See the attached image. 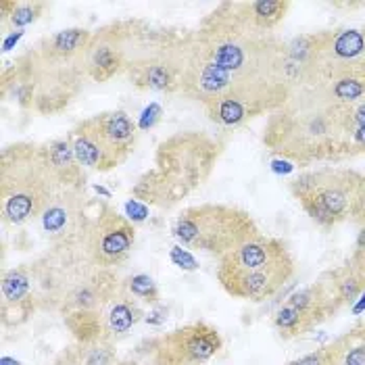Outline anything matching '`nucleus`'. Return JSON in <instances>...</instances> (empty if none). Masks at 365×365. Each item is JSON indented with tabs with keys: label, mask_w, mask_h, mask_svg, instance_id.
<instances>
[{
	"label": "nucleus",
	"mask_w": 365,
	"mask_h": 365,
	"mask_svg": "<svg viewBox=\"0 0 365 365\" xmlns=\"http://www.w3.org/2000/svg\"><path fill=\"white\" fill-rule=\"evenodd\" d=\"M138 311L136 307L132 305V303H128V301H119V303H115L109 313H107V328H109V332H115V334H125L134 324H136V319H138V315H136Z\"/></svg>",
	"instance_id": "obj_19"
},
{
	"label": "nucleus",
	"mask_w": 365,
	"mask_h": 365,
	"mask_svg": "<svg viewBox=\"0 0 365 365\" xmlns=\"http://www.w3.org/2000/svg\"><path fill=\"white\" fill-rule=\"evenodd\" d=\"M171 261L175 265H180L182 269H188V272H195L198 267L197 259L188 253L186 249H180V247H171Z\"/></svg>",
	"instance_id": "obj_21"
},
{
	"label": "nucleus",
	"mask_w": 365,
	"mask_h": 365,
	"mask_svg": "<svg viewBox=\"0 0 365 365\" xmlns=\"http://www.w3.org/2000/svg\"><path fill=\"white\" fill-rule=\"evenodd\" d=\"M222 146L207 134L184 132L161 142L155 168L134 186V197L148 205L169 209L211 175Z\"/></svg>",
	"instance_id": "obj_2"
},
{
	"label": "nucleus",
	"mask_w": 365,
	"mask_h": 365,
	"mask_svg": "<svg viewBox=\"0 0 365 365\" xmlns=\"http://www.w3.org/2000/svg\"><path fill=\"white\" fill-rule=\"evenodd\" d=\"M222 349V338L209 324L173 330L153 344L155 365H200Z\"/></svg>",
	"instance_id": "obj_8"
},
{
	"label": "nucleus",
	"mask_w": 365,
	"mask_h": 365,
	"mask_svg": "<svg viewBox=\"0 0 365 365\" xmlns=\"http://www.w3.org/2000/svg\"><path fill=\"white\" fill-rule=\"evenodd\" d=\"M69 142L73 148V155L82 169H92V171H111L121 161L115 157L109 144L103 140L98 130L94 128L92 119L88 117L80 121L71 132H69Z\"/></svg>",
	"instance_id": "obj_12"
},
{
	"label": "nucleus",
	"mask_w": 365,
	"mask_h": 365,
	"mask_svg": "<svg viewBox=\"0 0 365 365\" xmlns=\"http://www.w3.org/2000/svg\"><path fill=\"white\" fill-rule=\"evenodd\" d=\"M247 17L253 21V26L259 29L267 31V29L276 28L284 19L286 11L290 9L288 2L280 0H257V2H242Z\"/></svg>",
	"instance_id": "obj_15"
},
{
	"label": "nucleus",
	"mask_w": 365,
	"mask_h": 365,
	"mask_svg": "<svg viewBox=\"0 0 365 365\" xmlns=\"http://www.w3.org/2000/svg\"><path fill=\"white\" fill-rule=\"evenodd\" d=\"M286 249L278 240L272 238H261L255 236L251 240H247L245 245H240L238 249H234L232 253L222 257L220 269H217V278H232V276H242V274H251L257 269H263L276 261H280L282 257H286Z\"/></svg>",
	"instance_id": "obj_10"
},
{
	"label": "nucleus",
	"mask_w": 365,
	"mask_h": 365,
	"mask_svg": "<svg viewBox=\"0 0 365 365\" xmlns=\"http://www.w3.org/2000/svg\"><path fill=\"white\" fill-rule=\"evenodd\" d=\"M276 326L280 328V332L284 336H301V334L309 332L315 324L311 322L303 311L286 303L278 311V315H276Z\"/></svg>",
	"instance_id": "obj_18"
},
{
	"label": "nucleus",
	"mask_w": 365,
	"mask_h": 365,
	"mask_svg": "<svg viewBox=\"0 0 365 365\" xmlns=\"http://www.w3.org/2000/svg\"><path fill=\"white\" fill-rule=\"evenodd\" d=\"M134 224L128 217L119 215L109 205H101V209L90 220L84 247L96 265L111 267L128 257L134 247Z\"/></svg>",
	"instance_id": "obj_7"
},
{
	"label": "nucleus",
	"mask_w": 365,
	"mask_h": 365,
	"mask_svg": "<svg viewBox=\"0 0 365 365\" xmlns=\"http://www.w3.org/2000/svg\"><path fill=\"white\" fill-rule=\"evenodd\" d=\"M44 155H46V161L61 186L84 184V169L73 155L69 138H61V140L44 144Z\"/></svg>",
	"instance_id": "obj_14"
},
{
	"label": "nucleus",
	"mask_w": 365,
	"mask_h": 365,
	"mask_svg": "<svg viewBox=\"0 0 365 365\" xmlns=\"http://www.w3.org/2000/svg\"><path fill=\"white\" fill-rule=\"evenodd\" d=\"M92 207L94 202L88 200L84 184L58 186L44 211L40 213L38 222L48 238L58 240L63 245L78 242L88 232L92 220Z\"/></svg>",
	"instance_id": "obj_6"
},
{
	"label": "nucleus",
	"mask_w": 365,
	"mask_h": 365,
	"mask_svg": "<svg viewBox=\"0 0 365 365\" xmlns=\"http://www.w3.org/2000/svg\"><path fill=\"white\" fill-rule=\"evenodd\" d=\"M103 140L109 144L115 157L123 163L136 148L140 125L125 111H107L90 117Z\"/></svg>",
	"instance_id": "obj_13"
},
{
	"label": "nucleus",
	"mask_w": 365,
	"mask_h": 365,
	"mask_svg": "<svg viewBox=\"0 0 365 365\" xmlns=\"http://www.w3.org/2000/svg\"><path fill=\"white\" fill-rule=\"evenodd\" d=\"M353 150H365V123L357 125L351 130L349 138H346V146H344V155L353 153Z\"/></svg>",
	"instance_id": "obj_22"
},
{
	"label": "nucleus",
	"mask_w": 365,
	"mask_h": 365,
	"mask_svg": "<svg viewBox=\"0 0 365 365\" xmlns=\"http://www.w3.org/2000/svg\"><path fill=\"white\" fill-rule=\"evenodd\" d=\"M159 117H161V107H159V105H150V107L144 111V115H142L140 128L142 130L153 128V125H155V121H159Z\"/></svg>",
	"instance_id": "obj_23"
},
{
	"label": "nucleus",
	"mask_w": 365,
	"mask_h": 365,
	"mask_svg": "<svg viewBox=\"0 0 365 365\" xmlns=\"http://www.w3.org/2000/svg\"><path fill=\"white\" fill-rule=\"evenodd\" d=\"M359 184L353 173H311L297 180L294 192L315 222L332 225L355 213Z\"/></svg>",
	"instance_id": "obj_5"
},
{
	"label": "nucleus",
	"mask_w": 365,
	"mask_h": 365,
	"mask_svg": "<svg viewBox=\"0 0 365 365\" xmlns=\"http://www.w3.org/2000/svg\"><path fill=\"white\" fill-rule=\"evenodd\" d=\"M92 31L69 28L56 31L29 48L2 73V92L13 90L21 107L40 113L65 109L78 94L86 76V51Z\"/></svg>",
	"instance_id": "obj_1"
},
{
	"label": "nucleus",
	"mask_w": 365,
	"mask_h": 365,
	"mask_svg": "<svg viewBox=\"0 0 365 365\" xmlns=\"http://www.w3.org/2000/svg\"><path fill=\"white\" fill-rule=\"evenodd\" d=\"M31 278L26 269H11L2 278V309L19 307L29 299Z\"/></svg>",
	"instance_id": "obj_16"
},
{
	"label": "nucleus",
	"mask_w": 365,
	"mask_h": 365,
	"mask_svg": "<svg viewBox=\"0 0 365 365\" xmlns=\"http://www.w3.org/2000/svg\"><path fill=\"white\" fill-rule=\"evenodd\" d=\"M0 365H21V364H19V361H15L13 357H2Z\"/></svg>",
	"instance_id": "obj_25"
},
{
	"label": "nucleus",
	"mask_w": 365,
	"mask_h": 365,
	"mask_svg": "<svg viewBox=\"0 0 365 365\" xmlns=\"http://www.w3.org/2000/svg\"><path fill=\"white\" fill-rule=\"evenodd\" d=\"M46 11L44 2H2V26L4 28H26L34 24Z\"/></svg>",
	"instance_id": "obj_17"
},
{
	"label": "nucleus",
	"mask_w": 365,
	"mask_h": 365,
	"mask_svg": "<svg viewBox=\"0 0 365 365\" xmlns=\"http://www.w3.org/2000/svg\"><path fill=\"white\" fill-rule=\"evenodd\" d=\"M292 276V259L286 255L280 261L257 269L251 274L242 276H232V278H222V286L238 299H251V301H263L276 294L282 288V284Z\"/></svg>",
	"instance_id": "obj_9"
},
{
	"label": "nucleus",
	"mask_w": 365,
	"mask_h": 365,
	"mask_svg": "<svg viewBox=\"0 0 365 365\" xmlns=\"http://www.w3.org/2000/svg\"><path fill=\"white\" fill-rule=\"evenodd\" d=\"M292 365H328V353H317V355H309V357H303L301 361Z\"/></svg>",
	"instance_id": "obj_24"
},
{
	"label": "nucleus",
	"mask_w": 365,
	"mask_h": 365,
	"mask_svg": "<svg viewBox=\"0 0 365 365\" xmlns=\"http://www.w3.org/2000/svg\"><path fill=\"white\" fill-rule=\"evenodd\" d=\"M58 180L46 161L44 144H11L0 155V211L4 225L38 220Z\"/></svg>",
	"instance_id": "obj_3"
},
{
	"label": "nucleus",
	"mask_w": 365,
	"mask_h": 365,
	"mask_svg": "<svg viewBox=\"0 0 365 365\" xmlns=\"http://www.w3.org/2000/svg\"><path fill=\"white\" fill-rule=\"evenodd\" d=\"M123 71V51L117 26L92 34L86 51V76L94 82H109Z\"/></svg>",
	"instance_id": "obj_11"
},
{
	"label": "nucleus",
	"mask_w": 365,
	"mask_h": 365,
	"mask_svg": "<svg viewBox=\"0 0 365 365\" xmlns=\"http://www.w3.org/2000/svg\"><path fill=\"white\" fill-rule=\"evenodd\" d=\"M173 236L184 247L225 257L259 234L245 211L207 202L184 209L173 224Z\"/></svg>",
	"instance_id": "obj_4"
},
{
	"label": "nucleus",
	"mask_w": 365,
	"mask_h": 365,
	"mask_svg": "<svg viewBox=\"0 0 365 365\" xmlns=\"http://www.w3.org/2000/svg\"><path fill=\"white\" fill-rule=\"evenodd\" d=\"M128 290L132 297L142 299L146 303H157L159 301V288H157V282L153 280L150 276L146 274H136L128 280Z\"/></svg>",
	"instance_id": "obj_20"
}]
</instances>
